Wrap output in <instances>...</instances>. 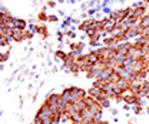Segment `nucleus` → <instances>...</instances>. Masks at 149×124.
Here are the masks:
<instances>
[{
	"label": "nucleus",
	"mask_w": 149,
	"mask_h": 124,
	"mask_svg": "<svg viewBox=\"0 0 149 124\" xmlns=\"http://www.w3.org/2000/svg\"><path fill=\"white\" fill-rule=\"evenodd\" d=\"M73 108H74V113H82L85 108H88L86 101H85V100H79L77 103H74L73 104Z\"/></svg>",
	"instance_id": "nucleus-5"
},
{
	"label": "nucleus",
	"mask_w": 149,
	"mask_h": 124,
	"mask_svg": "<svg viewBox=\"0 0 149 124\" xmlns=\"http://www.w3.org/2000/svg\"><path fill=\"white\" fill-rule=\"evenodd\" d=\"M142 108H143V107H142V106H139V104H133V106H132V111H133L135 114H141Z\"/></svg>",
	"instance_id": "nucleus-16"
},
{
	"label": "nucleus",
	"mask_w": 149,
	"mask_h": 124,
	"mask_svg": "<svg viewBox=\"0 0 149 124\" xmlns=\"http://www.w3.org/2000/svg\"><path fill=\"white\" fill-rule=\"evenodd\" d=\"M88 108H89V110H91V111H93V113H95V114H96V113H99V111H102V110H103V108H102V107H100V104H99V103H97V101H96V103H93L92 106H91V107H88Z\"/></svg>",
	"instance_id": "nucleus-12"
},
{
	"label": "nucleus",
	"mask_w": 149,
	"mask_h": 124,
	"mask_svg": "<svg viewBox=\"0 0 149 124\" xmlns=\"http://www.w3.org/2000/svg\"><path fill=\"white\" fill-rule=\"evenodd\" d=\"M57 1H59V3H63V1H65V0H57Z\"/></svg>",
	"instance_id": "nucleus-30"
},
{
	"label": "nucleus",
	"mask_w": 149,
	"mask_h": 124,
	"mask_svg": "<svg viewBox=\"0 0 149 124\" xmlns=\"http://www.w3.org/2000/svg\"><path fill=\"white\" fill-rule=\"evenodd\" d=\"M102 111H99V113H96L95 116H93V121H102Z\"/></svg>",
	"instance_id": "nucleus-19"
},
{
	"label": "nucleus",
	"mask_w": 149,
	"mask_h": 124,
	"mask_svg": "<svg viewBox=\"0 0 149 124\" xmlns=\"http://www.w3.org/2000/svg\"><path fill=\"white\" fill-rule=\"evenodd\" d=\"M49 20H53V21H56V20H57V17H56V16H49Z\"/></svg>",
	"instance_id": "nucleus-24"
},
{
	"label": "nucleus",
	"mask_w": 149,
	"mask_h": 124,
	"mask_svg": "<svg viewBox=\"0 0 149 124\" xmlns=\"http://www.w3.org/2000/svg\"><path fill=\"white\" fill-rule=\"evenodd\" d=\"M145 99H148V100H149V90L146 91V94H145Z\"/></svg>",
	"instance_id": "nucleus-25"
},
{
	"label": "nucleus",
	"mask_w": 149,
	"mask_h": 124,
	"mask_svg": "<svg viewBox=\"0 0 149 124\" xmlns=\"http://www.w3.org/2000/svg\"><path fill=\"white\" fill-rule=\"evenodd\" d=\"M109 110H111V114L112 116H115V117H116V116H118V113H119L116 108H109Z\"/></svg>",
	"instance_id": "nucleus-22"
},
{
	"label": "nucleus",
	"mask_w": 149,
	"mask_h": 124,
	"mask_svg": "<svg viewBox=\"0 0 149 124\" xmlns=\"http://www.w3.org/2000/svg\"><path fill=\"white\" fill-rule=\"evenodd\" d=\"M59 100H60V94L50 93V94L47 96V100H46V103H49V104H53V103H57Z\"/></svg>",
	"instance_id": "nucleus-7"
},
{
	"label": "nucleus",
	"mask_w": 149,
	"mask_h": 124,
	"mask_svg": "<svg viewBox=\"0 0 149 124\" xmlns=\"http://www.w3.org/2000/svg\"><path fill=\"white\" fill-rule=\"evenodd\" d=\"M103 13H105V14H111V13H112L111 7H108V6H105V7H103Z\"/></svg>",
	"instance_id": "nucleus-20"
},
{
	"label": "nucleus",
	"mask_w": 149,
	"mask_h": 124,
	"mask_svg": "<svg viewBox=\"0 0 149 124\" xmlns=\"http://www.w3.org/2000/svg\"><path fill=\"white\" fill-rule=\"evenodd\" d=\"M105 84H106V81H103V80H100V79H97V80L93 81V87H95V89H99V90L103 89Z\"/></svg>",
	"instance_id": "nucleus-10"
},
{
	"label": "nucleus",
	"mask_w": 149,
	"mask_h": 124,
	"mask_svg": "<svg viewBox=\"0 0 149 124\" xmlns=\"http://www.w3.org/2000/svg\"><path fill=\"white\" fill-rule=\"evenodd\" d=\"M56 56H57V59H62V60H65V59L68 57V54L65 53V52H62V50H57V52H56Z\"/></svg>",
	"instance_id": "nucleus-18"
},
{
	"label": "nucleus",
	"mask_w": 149,
	"mask_h": 124,
	"mask_svg": "<svg viewBox=\"0 0 149 124\" xmlns=\"http://www.w3.org/2000/svg\"><path fill=\"white\" fill-rule=\"evenodd\" d=\"M96 101L100 104L102 108H108V110L111 108V100H109V99H106V97H100V99H99V100H96Z\"/></svg>",
	"instance_id": "nucleus-6"
},
{
	"label": "nucleus",
	"mask_w": 149,
	"mask_h": 124,
	"mask_svg": "<svg viewBox=\"0 0 149 124\" xmlns=\"http://www.w3.org/2000/svg\"><path fill=\"white\" fill-rule=\"evenodd\" d=\"M80 71V69H79V64L76 63V60H74V63H73V66L70 67V73H73V74H77Z\"/></svg>",
	"instance_id": "nucleus-17"
},
{
	"label": "nucleus",
	"mask_w": 149,
	"mask_h": 124,
	"mask_svg": "<svg viewBox=\"0 0 149 124\" xmlns=\"http://www.w3.org/2000/svg\"><path fill=\"white\" fill-rule=\"evenodd\" d=\"M145 10H146V7L145 6H142V7H138V9H133V12H132V17L136 19V20H141V19L145 16Z\"/></svg>",
	"instance_id": "nucleus-1"
},
{
	"label": "nucleus",
	"mask_w": 149,
	"mask_h": 124,
	"mask_svg": "<svg viewBox=\"0 0 149 124\" xmlns=\"http://www.w3.org/2000/svg\"><path fill=\"white\" fill-rule=\"evenodd\" d=\"M100 124H109L108 121H100Z\"/></svg>",
	"instance_id": "nucleus-29"
},
{
	"label": "nucleus",
	"mask_w": 149,
	"mask_h": 124,
	"mask_svg": "<svg viewBox=\"0 0 149 124\" xmlns=\"http://www.w3.org/2000/svg\"><path fill=\"white\" fill-rule=\"evenodd\" d=\"M70 121H72V123H82V121H83V116H82L80 113H73V114L70 116Z\"/></svg>",
	"instance_id": "nucleus-9"
},
{
	"label": "nucleus",
	"mask_w": 149,
	"mask_h": 124,
	"mask_svg": "<svg viewBox=\"0 0 149 124\" xmlns=\"http://www.w3.org/2000/svg\"><path fill=\"white\" fill-rule=\"evenodd\" d=\"M135 61H136V60H135L132 56H128V57H125V60H123V64H122V66H132Z\"/></svg>",
	"instance_id": "nucleus-15"
},
{
	"label": "nucleus",
	"mask_w": 149,
	"mask_h": 124,
	"mask_svg": "<svg viewBox=\"0 0 149 124\" xmlns=\"http://www.w3.org/2000/svg\"><path fill=\"white\" fill-rule=\"evenodd\" d=\"M95 13H97V10H96V7H92V9H89V12H88V14L89 16H92Z\"/></svg>",
	"instance_id": "nucleus-21"
},
{
	"label": "nucleus",
	"mask_w": 149,
	"mask_h": 124,
	"mask_svg": "<svg viewBox=\"0 0 149 124\" xmlns=\"http://www.w3.org/2000/svg\"><path fill=\"white\" fill-rule=\"evenodd\" d=\"M23 30H20V29H13V40H16V41H22L23 40Z\"/></svg>",
	"instance_id": "nucleus-8"
},
{
	"label": "nucleus",
	"mask_w": 149,
	"mask_h": 124,
	"mask_svg": "<svg viewBox=\"0 0 149 124\" xmlns=\"http://www.w3.org/2000/svg\"><path fill=\"white\" fill-rule=\"evenodd\" d=\"M37 113H40L42 116H46V117H52V116H53V111H52V108L49 106V103H45L43 106L39 108Z\"/></svg>",
	"instance_id": "nucleus-2"
},
{
	"label": "nucleus",
	"mask_w": 149,
	"mask_h": 124,
	"mask_svg": "<svg viewBox=\"0 0 149 124\" xmlns=\"http://www.w3.org/2000/svg\"><path fill=\"white\" fill-rule=\"evenodd\" d=\"M133 123H135V120H129V123L128 124H133Z\"/></svg>",
	"instance_id": "nucleus-27"
},
{
	"label": "nucleus",
	"mask_w": 149,
	"mask_h": 124,
	"mask_svg": "<svg viewBox=\"0 0 149 124\" xmlns=\"http://www.w3.org/2000/svg\"><path fill=\"white\" fill-rule=\"evenodd\" d=\"M65 34H68L69 37H72V39H73V37H76V33H73V32H70V30H69V32H66Z\"/></svg>",
	"instance_id": "nucleus-23"
},
{
	"label": "nucleus",
	"mask_w": 149,
	"mask_h": 124,
	"mask_svg": "<svg viewBox=\"0 0 149 124\" xmlns=\"http://www.w3.org/2000/svg\"><path fill=\"white\" fill-rule=\"evenodd\" d=\"M88 96H91V97H93L95 100H99L100 97H103V94H102V90L99 89H95V87H92V89L88 91Z\"/></svg>",
	"instance_id": "nucleus-4"
},
{
	"label": "nucleus",
	"mask_w": 149,
	"mask_h": 124,
	"mask_svg": "<svg viewBox=\"0 0 149 124\" xmlns=\"http://www.w3.org/2000/svg\"><path fill=\"white\" fill-rule=\"evenodd\" d=\"M119 80H120V76H119L116 71H113V73H112V76H111V79H109V83H112V84H116Z\"/></svg>",
	"instance_id": "nucleus-13"
},
{
	"label": "nucleus",
	"mask_w": 149,
	"mask_h": 124,
	"mask_svg": "<svg viewBox=\"0 0 149 124\" xmlns=\"http://www.w3.org/2000/svg\"><path fill=\"white\" fill-rule=\"evenodd\" d=\"M116 86L119 87L120 90H123V91H129L130 87H132V83L128 81V80H123V79H120L118 83H116Z\"/></svg>",
	"instance_id": "nucleus-3"
},
{
	"label": "nucleus",
	"mask_w": 149,
	"mask_h": 124,
	"mask_svg": "<svg viewBox=\"0 0 149 124\" xmlns=\"http://www.w3.org/2000/svg\"><path fill=\"white\" fill-rule=\"evenodd\" d=\"M15 26H16V29L23 30V29L26 27V21H24V20H22V19H15Z\"/></svg>",
	"instance_id": "nucleus-11"
},
{
	"label": "nucleus",
	"mask_w": 149,
	"mask_h": 124,
	"mask_svg": "<svg viewBox=\"0 0 149 124\" xmlns=\"http://www.w3.org/2000/svg\"><path fill=\"white\" fill-rule=\"evenodd\" d=\"M89 124H100V121H92V123H89Z\"/></svg>",
	"instance_id": "nucleus-26"
},
{
	"label": "nucleus",
	"mask_w": 149,
	"mask_h": 124,
	"mask_svg": "<svg viewBox=\"0 0 149 124\" xmlns=\"http://www.w3.org/2000/svg\"><path fill=\"white\" fill-rule=\"evenodd\" d=\"M139 24H141V26H142L143 29H145V27H148V26H149V14H145L143 17L141 19Z\"/></svg>",
	"instance_id": "nucleus-14"
},
{
	"label": "nucleus",
	"mask_w": 149,
	"mask_h": 124,
	"mask_svg": "<svg viewBox=\"0 0 149 124\" xmlns=\"http://www.w3.org/2000/svg\"><path fill=\"white\" fill-rule=\"evenodd\" d=\"M52 124H62V123H60V121H53Z\"/></svg>",
	"instance_id": "nucleus-28"
}]
</instances>
